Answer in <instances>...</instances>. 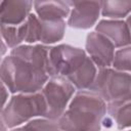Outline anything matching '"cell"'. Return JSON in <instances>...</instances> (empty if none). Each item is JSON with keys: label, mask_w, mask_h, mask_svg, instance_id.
<instances>
[{"label": "cell", "mask_w": 131, "mask_h": 131, "mask_svg": "<svg viewBox=\"0 0 131 131\" xmlns=\"http://www.w3.org/2000/svg\"><path fill=\"white\" fill-rule=\"evenodd\" d=\"M106 103L94 92L77 90L56 121L60 131H100Z\"/></svg>", "instance_id": "1"}, {"label": "cell", "mask_w": 131, "mask_h": 131, "mask_svg": "<svg viewBox=\"0 0 131 131\" xmlns=\"http://www.w3.org/2000/svg\"><path fill=\"white\" fill-rule=\"evenodd\" d=\"M48 79L49 76L46 72L17 56L9 54L1 60L0 80L9 93L39 92Z\"/></svg>", "instance_id": "2"}, {"label": "cell", "mask_w": 131, "mask_h": 131, "mask_svg": "<svg viewBox=\"0 0 131 131\" xmlns=\"http://www.w3.org/2000/svg\"><path fill=\"white\" fill-rule=\"evenodd\" d=\"M47 106L42 93L12 94L0 113L7 128L18 127L33 119L45 118Z\"/></svg>", "instance_id": "3"}, {"label": "cell", "mask_w": 131, "mask_h": 131, "mask_svg": "<svg viewBox=\"0 0 131 131\" xmlns=\"http://www.w3.org/2000/svg\"><path fill=\"white\" fill-rule=\"evenodd\" d=\"M88 90L96 93L105 103L131 100L130 73L119 72L113 68L97 69L95 79Z\"/></svg>", "instance_id": "4"}, {"label": "cell", "mask_w": 131, "mask_h": 131, "mask_svg": "<svg viewBox=\"0 0 131 131\" xmlns=\"http://www.w3.org/2000/svg\"><path fill=\"white\" fill-rule=\"evenodd\" d=\"M76 91L64 77H50L40 91L47 106L45 118L56 122L67 110Z\"/></svg>", "instance_id": "5"}, {"label": "cell", "mask_w": 131, "mask_h": 131, "mask_svg": "<svg viewBox=\"0 0 131 131\" xmlns=\"http://www.w3.org/2000/svg\"><path fill=\"white\" fill-rule=\"evenodd\" d=\"M87 57L84 49L69 44L50 46L47 61V75L68 78Z\"/></svg>", "instance_id": "6"}, {"label": "cell", "mask_w": 131, "mask_h": 131, "mask_svg": "<svg viewBox=\"0 0 131 131\" xmlns=\"http://www.w3.org/2000/svg\"><path fill=\"white\" fill-rule=\"evenodd\" d=\"M84 50L97 69L111 68L116 48L101 34L95 31L90 32L86 37Z\"/></svg>", "instance_id": "7"}, {"label": "cell", "mask_w": 131, "mask_h": 131, "mask_svg": "<svg viewBox=\"0 0 131 131\" xmlns=\"http://www.w3.org/2000/svg\"><path fill=\"white\" fill-rule=\"evenodd\" d=\"M100 1H72L67 26L73 29L88 30L100 17Z\"/></svg>", "instance_id": "8"}, {"label": "cell", "mask_w": 131, "mask_h": 131, "mask_svg": "<svg viewBox=\"0 0 131 131\" xmlns=\"http://www.w3.org/2000/svg\"><path fill=\"white\" fill-rule=\"evenodd\" d=\"M95 32L108 39L116 49L130 46L129 19H100L95 25Z\"/></svg>", "instance_id": "9"}, {"label": "cell", "mask_w": 131, "mask_h": 131, "mask_svg": "<svg viewBox=\"0 0 131 131\" xmlns=\"http://www.w3.org/2000/svg\"><path fill=\"white\" fill-rule=\"evenodd\" d=\"M33 1L4 0L0 1V25L18 26L24 24L32 12Z\"/></svg>", "instance_id": "10"}, {"label": "cell", "mask_w": 131, "mask_h": 131, "mask_svg": "<svg viewBox=\"0 0 131 131\" xmlns=\"http://www.w3.org/2000/svg\"><path fill=\"white\" fill-rule=\"evenodd\" d=\"M123 131L131 126V100L113 101L106 103L105 116L102 119L101 127L113 128Z\"/></svg>", "instance_id": "11"}, {"label": "cell", "mask_w": 131, "mask_h": 131, "mask_svg": "<svg viewBox=\"0 0 131 131\" xmlns=\"http://www.w3.org/2000/svg\"><path fill=\"white\" fill-rule=\"evenodd\" d=\"M50 46L43 44H21L10 50L11 55L17 56L36 68L47 73L48 52Z\"/></svg>", "instance_id": "12"}, {"label": "cell", "mask_w": 131, "mask_h": 131, "mask_svg": "<svg viewBox=\"0 0 131 131\" xmlns=\"http://www.w3.org/2000/svg\"><path fill=\"white\" fill-rule=\"evenodd\" d=\"M72 1H34L35 14L41 20H59L68 18Z\"/></svg>", "instance_id": "13"}, {"label": "cell", "mask_w": 131, "mask_h": 131, "mask_svg": "<svg viewBox=\"0 0 131 131\" xmlns=\"http://www.w3.org/2000/svg\"><path fill=\"white\" fill-rule=\"evenodd\" d=\"M96 73V66L87 56L85 60L78 67V69L66 79H68L76 90H88L95 79Z\"/></svg>", "instance_id": "14"}, {"label": "cell", "mask_w": 131, "mask_h": 131, "mask_svg": "<svg viewBox=\"0 0 131 131\" xmlns=\"http://www.w3.org/2000/svg\"><path fill=\"white\" fill-rule=\"evenodd\" d=\"M41 36L40 44L50 46L58 41H61L66 34L67 21L59 20H41Z\"/></svg>", "instance_id": "15"}, {"label": "cell", "mask_w": 131, "mask_h": 131, "mask_svg": "<svg viewBox=\"0 0 131 131\" xmlns=\"http://www.w3.org/2000/svg\"><path fill=\"white\" fill-rule=\"evenodd\" d=\"M100 15L106 17V19H124L131 11V1H100Z\"/></svg>", "instance_id": "16"}, {"label": "cell", "mask_w": 131, "mask_h": 131, "mask_svg": "<svg viewBox=\"0 0 131 131\" xmlns=\"http://www.w3.org/2000/svg\"><path fill=\"white\" fill-rule=\"evenodd\" d=\"M26 21L18 26H6L0 25V34L7 46V48L13 49L25 42L26 39Z\"/></svg>", "instance_id": "17"}, {"label": "cell", "mask_w": 131, "mask_h": 131, "mask_svg": "<svg viewBox=\"0 0 131 131\" xmlns=\"http://www.w3.org/2000/svg\"><path fill=\"white\" fill-rule=\"evenodd\" d=\"M9 131H59V129L55 121L46 118H36Z\"/></svg>", "instance_id": "18"}, {"label": "cell", "mask_w": 131, "mask_h": 131, "mask_svg": "<svg viewBox=\"0 0 131 131\" xmlns=\"http://www.w3.org/2000/svg\"><path fill=\"white\" fill-rule=\"evenodd\" d=\"M111 68L116 71L130 73L131 70V47L126 46L115 51Z\"/></svg>", "instance_id": "19"}, {"label": "cell", "mask_w": 131, "mask_h": 131, "mask_svg": "<svg viewBox=\"0 0 131 131\" xmlns=\"http://www.w3.org/2000/svg\"><path fill=\"white\" fill-rule=\"evenodd\" d=\"M26 44H37V42H40V36H41V21L38 18V16L31 12L26 20Z\"/></svg>", "instance_id": "20"}, {"label": "cell", "mask_w": 131, "mask_h": 131, "mask_svg": "<svg viewBox=\"0 0 131 131\" xmlns=\"http://www.w3.org/2000/svg\"><path fill=\"white\" fill-rule=\"evenodd\" d=\"M8 99H9V91L7 90V88L3 84V82L0 80V113L4 108Z\"/></svg>", "instance_id": "21"}, {"label": "cell", "mask_w": 131, "mask_h": 131, "mask_svg": "<svg viewBox=\"0 0 131 131\" xmlns=\"http://www.w3.org/2000/svg\"><path fill=\"white\" fill-rule=\"evenodd\" d=\"M7 49H8V48H7L5 42H4V40H3V38H2V36H1V34H0V57L4 56V55L6 54Z\"/></svg>", "instance_id": "22"}, {"label": "cell", "mask_w": 131, "mask_h": 131, "mask_svg": "<svg viewBox=\"0 0 131 131\" xmlns=\"http://www.w3.org/2000/svg\"><path fill=\"white\" fill-rule=\"evenodd\" d=\"M0 131H8V128H7V126L4 122L1 114H0Z\"/></svg>", "instance_id": "23"}, {"label": "cell", "mask_w": 131, "mask_h": 131, "mask_svg": "<svg viewBox=\"0 0 131 131\" xmlns=\"http://www.w3.org/2000/svg\"><path fill=\"white\" fill-rule=\"evenodd\" d=\"M2 58H3V57H0V63H1V60H2Z\"/></svg>", "instance_id": "24"}, {"label": "cell", "mask_w": 131, "mask_h": 131, "mask_svg": "<svg viewBox=\"0 0 131 131\" xmlns=\"http://www.w3.org/2000/svg\"><path fill=\"white\" fill-rule=\"evenodd\" d=\"M126 131H129V130H126Z\"/></svg>", "instance_id": "25"}, {"label": "cell", "mask_w": 131, "mask_h": 131, "mask_svg": "<svg viewBox=\"0 0 131 131\" xmlns=\"http://www.w3.org/2000/svg\"><path fill=\"white\" fill-rule=\"evenodd\" d=\"M59 131H60V130H59Z\"/></svg>", "instance_id": "26"}]
</instances>
